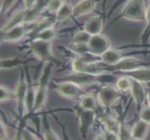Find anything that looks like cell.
Instances as JSON below:
<instances>
[{
    "mask_svg": "<svg viewBox=\"0 0 150 140\" xmlns=\"http://www.w3.org/2000/svg\"><path fill=\"white\" fill-rule=\"evenodd\" d=\"M146 7L144 0H130L123 7L121 17L131 22H144Z\"/></svg>",
    "mask_w": 150,
    "mask_h": 140,
    "instance_id": "6da1fadb",
    "label": "cell"
},
{
    "mask_svg": "<svg viewBox=\"0 0 150 140\" xmlns=\"http://www.w3.org/2000/svg\"><path fill=\"white\" fill-rule=\"evenodd\" d=\"M51 67L49 65L46 67L43 71V74L41 76L39 83L38 87L35 88V105H34V111L38 112L40 111L45 107L46 102L48 98V85L50 77Z\"/></svg>",
    "mask_w": 150,
    "mask_h": 140,
    "instance_id": "7a4b0ae2",
    "label": "cell"
},
{
    "mask_svg": "<svg viewBox=\"0 0 150 140\" xmlns=\"http://www.w3.org/2000/svg\"><path fill=\"white\" fill-rule=\"evenodd\" d=\"M30 49L33 54L40 61L45 62V63H50L55 60L51 42L35 38L30 44Z\"/></svg>",
    "mask_w": 150,
    "mask_h": 140,
    "instance_id": "3957f363",
    "label": "cell"
},
{
    "mask_svg": "<svg viewBox=\"0 0 150 140\" xmlns=\"http://www.w3.org/2000/svg\"><path fill=\"white\" fill-rule=\"evenodd\" d=\"M72 67H73L74 72L87 73V74L95 75V76H102L107 72L106 70L103 69V67L100 66L98 64L92 63V62H88L80 56L76 57L73 60Z\"/></svg>",
    "mask_w": 150,
    "mask_h": 140,
    "instance_id": "277c9868",
    "label": "cell"
},
{
    "mask_svg": "<svg viewBox=\"0 0 150 140\" xmlns=\"http://www.w3.org/2000/svg\"><path fill=\"white\" fill-rule=\"evenodd\" d=\"M88 48L91 54L101 57L111 49V41L107 36L103 34L91 36L90 42L88 43Z\"/></svg>",
    "mask_w": 150,
    "mask_h": 140,
    "instance_id": "5b68a950",
    "label": "cell"
},
{
    "mask_svg": "<svg viewBox=\"0 0 150 140\" xmlns=\"http://www.w3.org/2000/svg\"><path fill=\"white\" fill-rule=\"evenodd\" d=\"M118 92L120 91L117 88H114L111 86H105L101 88V90L98 92L97 100L103 107H111L120 98V92Z\"/></svg>",
    "mask_w": 150,
    "mask_h": 140,
    "instance_id": "8992f818",
    "label": "cell"
},
{
    "mask_svg": "<svg viewBox=\"0 0 150 140\" xmlns=\"http://www.w3.org/2000/svg\"><path fill=\"white\" fill-rule=\"evenodd\" d=\"M56 91L60 95L66 98H76L82 95L81 87L70 81H62L57 85Z\"/></svg>",
    "mask_w": 150,
    "mask_h": 140,
    "instance_id": "52a82bcc",
    "label": "cell"
},
{
    "mask_svg": "<svg viewBox=\"0 0 150 140\" xmlns=\"http://www.w3.org/2000/svg\"><path fill=\"white\" fill-rule=\"evenodd\" d=\"M98 77L99 76L74 72L73 74H71L68 77L63 79L62 81H70V82H73V83L82 87V86H88V85L96 83L98 81Z\"/></svg>",
    "mask_w": 150,
    "mask_h": 140,
    "instance_id": "ba28073f",
    "label": "cell"
},
{
    "mask_svg": "<svg viewBox=\"0 0 150 140\" xmlns=\"http://www.w3.org/2000/svg\"><path fill=\"white\" fill-rule=\"evenodd\" d=\"M25 35V27L23 24L18 25L8 31H5L2 34L1 40L3 42L13 43L22 39Z\"/></svg>",
    "mask_w": 150,
    "mask_h": 140,
    "instance_id": "9c48e42d",
    "label": "cell"
},
{
    "mask_svg": "<svg viewBox=\"0 0 150 140\" xmlns=\"http://www.w3.org/2000/svg\"><path fill=\"white\" fill-rule=\"evenodd\" d=\"M116 68L118 70H121L123 72L132 71L138 68H143V67H148L144 62L140 61L139 59L132 58V57H127L123 58L120 63L115 65Z\"/></svg>",
    "mask_w": 150,
    "mask_h": 140,
    "instance_id": "30bf717a",
    "label": "cell"
},
{
    "mask_svg": "<svg viewBox=\"0 0 150 140\" xmlns=\"http://www.w3.org/2000/svg\"><path fill=\"white\" fill-rule=\"evenodd\" d=\"M98 0H82L74 7L73 17L79 18L84 15L91 13L96 8Z\"/></svg>",
    "mask_w": 150,
    "mask_h": 140,
    "instance_id": "8fae6325",
    "label": "cell"
},
{
    "mask_svg": "<svg viewBox=\"0 0 150 140\" xmlns=\"http://www.w3.org/2000/svg\"><path fill=\"white\" fill-rule=\"evenodd\" d=\"M103 27V21L100 16H92L86 21L84 24V30L91 36L102 34Z\"/></svg>",
    "mask_w": 150,
    "mask_h": 140,
    "instance_id": "7c38bea8",
    "label": "cell"
},
{
    "mask_svg": "<svg viewBox=\"0 0 150 140\" xmlns=\"http://www.w3.org/2000/svg\"><path fill=\"white\" fill-rule=\"evenodd\" d=\"M131 92H132V95L134 102H135L136 105L139 107L142 106L143 103L144 102V100H146V93H147L146 92V89H144V87L142 82L135 80H132Z\"/></svg>",
    "mask_w": 150,
    "mask_h": 140,
    "instance_id": "4fadbf2b",
    "label": "cell"
},
{
    "mask_svg": "<svg viewBox=\"0 0 150 140\" xmlns=\"http://www.w3.org/2000/svg\"><path fill=\"white\" fill-rule=\"evenodd\" d=\"M28 90V84L26 83L24 79H21L18 81V84L16 86V90H15V99L18 105V108L20 110L24 111V101L25 97H26V93Z\"/></svg>",
    "mask_w": 150,
    "mask_h": 140,
    "instance_id": "5bb4252c",
    "label": "cell"
},
{
    "mask_svg": "<svg viewBox=\"0 0 150 140\" xmlns=\"http://www.w3.org/2000/svg\"><path fill=\"white\" fill-rule=\"evenodd\" d=\"M149 126H150L149 123L144 122L142 120L137 122L133 125V127L132 128V131H131L132 137L144 140L148 136V133H149V130H150Z\"/></svg>",
    "mask_w": 150,
    "mask_h": 140,
    "instance_id": "9a60e30c",
    "label": "cell"
},
{
    "mask_svg": "<svg viewBox=\"0 0 150 140\" xmlns=\"http://www.w3.org/2000/svg\"><path fill=\"white\" fill-rule=\"evenodd\" d=\"M101 59L103 64H105L107 65L115 66L123 59V55L121 53V51L111 48L101 56Z\"/></svg>",
    "mask_w": 150,
    "mask_h": 140,
    "instance_id": "2e32d148",
    "label": "cell"
},
{
    "mask_svg": "<svg viewBox=\"0 0 150 140\" xmlns=\"http://www.w3.org/2000/svg\"><path fill=\"white\" fill-rule=\"evenodd\" d=\"M94 118H95L94 111H88V110L81 109V113L79 115V122H80V131L82 134H86L90 126L93 122Z\"/></svg>",
    "mask_w": 150,
    "mask_h": 140,
    "instance_id": "e0dca14e",
    "label": "cell"
},
{
    "mask_svg": "<svg viewBox=\"0 0 150 140\" xmlns=\"http://www.w3.org/2000/svg\"><path fill=\"white\" fill-rule=\"evenodd\" d=\"M127 76L131 79L138 80L140 82H150V68L149 67H143V68H138L132 71L126 72Z\"/></svg>",
    "mask_w": 150,
    "mask_h": 140,
    "instance_id": "ac0fdd59",
    "label": "cell"
},
{
    "mask_svg": "<svg viewBox=\"0 0 150 140\" xmlns=\"http://www.w3.org/2000/svg\"><path fill=\"white\" fill-rule=\"evenodd\" d=\"M25 14H26V9H25L23 10H20L19 12L14 14L11 17V19H10L3 26L2 32H5V31H8L15 26H18V25L25 23Z\"/></svg>",
    "mask_w": 150,
    "mask_h": 140,
    "instance_id": "d6986e66",
    "label": "cell"
},
{
    "mask_svg": "<svg viewBox=\"0 0 150 140\" xmlns=\"http://www.w3.org/2000/svg\"><path fill=\"white\" fill-rule=\"evenodd\" d=\"M74 14V7L72 6V4L68 2H64L63 6L60 8L58 12L56 13V21L57 22H64L67 19L73 17Z\"/></svg>",
    "mask_w": 150,
    "mask_h": 140,
    "instance_id": "ffe728a7",
    "label": "cell"
},
{
    "mask_svg": "<svg viewBox=\"0 0 150 140\" xmlns=\"http://www.w3.org/2000/svg\"><path fill=\"white\" fill-rule=\"evenodd\" d=\"M102 122L106 131L118 134V131H120V124L117 122L116 118H114L110 115H103L102 117Z\"/></svg>",
    "mask_w": 150,
    "mask_h": 140,
    "instance_id": "44dd1931",
    "label": "cell"
},
{
    "mask_svg": "<svg viewBox=\"0 0 150 140\" xmlns=\"http://www.w3.org/2000/svg\"><path fill=\"white\" fill-rule=\"evenodd\" d=\"M97 99L91 95H83L80 100V107L81 109L88 111H95L97 108Z\"/></svg>",
    "mask_w": 150,
    "mask_h": 140,
    "instance_id": "7402d4cb",
    "label": "cell"
},
{
    "mask_svg": "<svg viewBox=\"0 0 150 140\" xmlns=\"http://www.w3.org/2000/svg\"><path fill=\"white\" fill-rule=\"evenodd\" d=\"M55 38H56V30H55L54 25L46 28L41 31V32H39L38 34L35 35V39L48 41V42H51Z\"/></svg>",
    "mask_w": 150,
    "mask_h": 140,
    "instance_id": "603a6c76",
    "label": "cell"
},
{
    "mask_svg": "<svg viewBox=\"0 0 150 140\" xmlns=\"http://www.w3.org/2000/svg\"><path fill=\"white\" fill-rule=\"evenodd\" d=\"M91 38V36L83 29L81 31H79V32H76L74 35L72 43H73V44H79V45L88 44L90 42Z\"/></svg>",
    "mask_w": 150,
    "mask_h": 140,
    "instance_id": "cb8c5ba5",
    "label": "cell"
},
{
    "mask_svg": "<svg viewBox=\"0 0 150 140\" xmlns=\"http://www.w3.org/2000/svg\"><path fill=\"white\" fill-rule=\"evenodd\" d=\"M132 80L130 77L128 76H124L120 77L117 82H116V88L120 91V92H127V91H131L132 88Z\"/></svg>",
    "mask_w": 150,
    "mask_h": 140,
    "instance_id": "d4e9b609",
    "label": "cell"
},
{
    "mask_svg": "<svg viewBox=\"0 0 150 140\" xmlns=\"http://www.w3.org/2000/svg\"><path fill=\"white\" fill-rule=\"evenodd\" d=\"M64 3V0H49V2L47 4V10L50 13H57L60 8L63 6V4Z\"/></svg>",
    "mask_w": 150,
    "mask_h": 140,
    "instance_id": "484cf974",
    "label": "cell"
},
{
    "mask_svg": "<svg viewBox=\"0 0 150 140\" xmlns=\"http://www.w3.org/2000/svg\"><path fill=\"white\" fill-rule=\"evenodd\" d=\"M52 25H54V21L50 19H44L42 21H40V22L35 25V27L34 29V33L37 35L39 32H41L42 30L48 28L50 26H52Z\"/></svg>",
    "mask_w": 150,
    "mask_h": 140,
    "instance_id": "4316f807",
    "label": "cell"
},
{
    "mask_svg": "<svg viewBox=\"0 0 150 140\" xmlns=\"http://www.w3.org/2000/svg\"><path fill=\"white\" fill-rule=\"evenodd\" d=\"M12 98H15V93L5 86L1 85V87H0V100H1V103L10 100Z\"/></svg>",
    "mask_w": 150,
    "mask_h": 140,
    "instance_id": "83f0119b",
    "label": "cell"
},
{
    "mask_svg": "<svg viewBox=\"0 0 150 140\" xmlns=\"http://www.w3.org/2000/svg\"><path fill=\"white\" fill-rule=\"evenodd\" d=\"M117 134L120 140H131L132 138V133L129 131L128 127L126 125H123V124H120V128Z\"/></svg>",
    "mask_w": 150,
    "mask_h": 140,
    "instance_id": "f1b7e54d",
    "label": "cell"
},
{
    "mask_svg": "<svg viewBox=\"0 0 150 140\" xmlns=\"http://www.w3.org/2000/svg\"><path fill=\"white\" fill-rule=\"evenodd\" d=\"M16 2L17 0H1V14L8 12Z\"/></svg>",
    "mask_w": 150,
    "mask_h": 140,
    "instance_id": "f546056e",
    "label": "cell"
},
{
    "mask_svg": "<svg viewBox=\"0 0 150 140\" xmlns=\"http://www.w3.org/2000/svg\"><path fill=\"white\" fill-rule=\"evenodd\" d=\"M44 139L45 140H61L52 129L51 128H46L44 130Z\"/></svg>",
    "mask_w": 150,
    "mask_h": 140,
    "instance_id": "4dcf8cb0",
    "label": "cell"
},
{
    "mask_svg": "<svg viewBox=\"0 0 150 140\" xmlns=\"http://www.w3.org/2000/svg\"><path fill=\"white\" fill-rule=\"evenodd\" d=\"M140 120L150 124V107H144L140 112Z\"/></svg>",
    "mask_w": 150,
    "mask_h": 140,
    "instance_id": "1f68e13d",
    "label": "cell"
},
{
    "mask_svg": "<svg viewBox=\"0 0 150 140\" xmlns=\"http://www.w3.org/2000/svg\"><path fill=\"white\" fill-rule=\"evenodd\" d=\"M23 140H39V139L33 133L25 130L23 132Z\"/></svg>",
    "mask_w": 150,
    "mask_h": 140,
    "instance_id": "d6a6232c",
    "label": "cell"
},
{
    "mask_svg": "<svg viewBox=\"0 0 150 140\" xmlns=\"http://www.w3.org/2000/svg\"><path fill=\"white\" fill-rule=\"evenodd\" d=\"M0 139L1 140H7L8 138V132H7V128L5 123L1 121V123H0Z\"/></svg>",
    "mask_w": 150,
    "mask_h": 140,
    "instance_id": "836d02e7",
    "label": "cell"
},
{
    "mask_svg": "<svg viewBox=\"0 0 150 140\" xmlns=\"http://www.w3.org/2000/svg\"><path fill=\"white\" fill-rule=\"evenodd\" d=\"M106 140H120V137H118V134H115V133H112V132H108L105 131V133L103 134Z\"/></svg>",
    "mask_w": 150,
    "mask_h": 140,
    "instance_id": "e575fe53",
    "label": "cell"
},
{
    "mask_svg": "<svg viewBox=\"0 0 150 140\" xmlns=\"http://www.w3.org/2000/svg\"><path fill=\"white\" fill-rule=\"evenodd\" d=\"M23 3H24L25 9H30L34 8L35 6H37L38 0H23Z\"/></svg>",
    "mask_w": 150,
    "mask_h": 140,
    "instance_id": "d590c367",
    "label": "cell"
},
{
    "mask_svg": "<svg viewBox=\"0 0 150 140\" xmlns=\"http://www.w3.org/2000/svg\"><path fill=\"white\" fill-rule=\"evenodd\" d=\"M146 22L147 23V27L150 28V4L146 7Z\"/></svg>",
    "mask_w": 150,
    "mask_h": 140,
    "instance_id": "8d00e7d4",
    "label": "cell"
},
{
    "mask_svg": "<svg viewBox=\"0 0 150 140\" xmlns=\"http://www.w3.org/2000/svg\"><path fill=\"white\" fill-rule=\"evenodd\" d=\"M13 140H23V132L21 130L17 131L16 134H15V136H14Z\"/></svg>",
    "mask_w": 150,
    "mask_h": 140,
    "instance_id": "74e56055",
    "label": "cell"
},
{
    "mask_svg": "<svg viewBox=\"0 0 150 140\" xmlns=\"http://www.w3.org/2000/svg\"><path fill=\"white\" fill-rule=\"evenodd\" d=\"M94 140H106L103 134H98L97 136L94 137Z\"/></svg>",
    "mask_w": 150,
    "mask_h": 140,
    "instance_id": "f35d334b",
    "label": "cell"
},
{
    "mask_svg": "<svg viewBox=\"0 0 150 140\" xmlns=\"http://www.w3.org/2000/svg\"><path fill=\"white\" fill-rule=\"evenodd\" d=\"M146 98H147V102H148V106L150 107V88L147 91V93H146Z\"/></svg>",
    "mask_w": 150,
    "mask_h": 140,
    "instance_id": "ab89813d",
    "label": "cell"
},
{
    "mask_svg": "<svg viewBox=\"0 0 150 140\" xmlns=\"http://www.w3.org/2000/svg\"><path fill=\"white\" fill-rule=\"evenodd\" d=\"M131 140H142V139H138V138H134V137H132Z\"/></svg>",
    "mask_w": 150,
    "mask_h": 140,
    "instance_id": "60d3db41",
    "label": "cell"
}]
</instances>
